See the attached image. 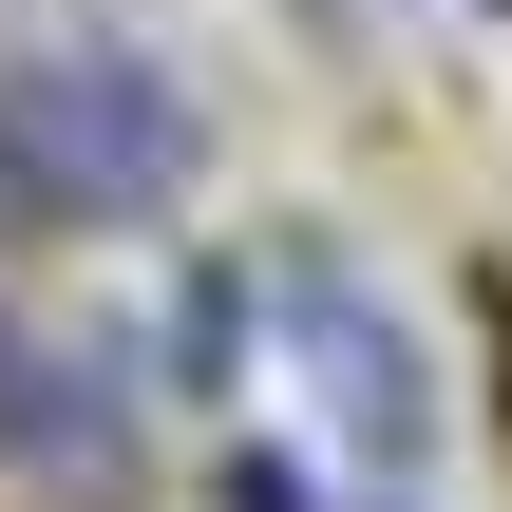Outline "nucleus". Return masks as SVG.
Listing matches in <instances>:
<instances>
[{
  "instance_id": "obj_1",
  "label": "nucleus",
  "mask_w": 512,
  "mask_h": 512,
  "mask_svg": "<svg viewBox=\"0 0 512 512\" xmlns=\"http://www.w3.org/2000/svg\"><path fill=\"white\" fill-rule=\"evenodd\" d=\"M190 190V95L133 76L114 38L0 76V209H171Z\"/></svg>"
},
{
  "instance_id": "obj_2",
  "label": "nucleus",
  "mask_w": 512,
  "mask_h": 512,
  "mask_svg": "<svg viewBox=\"0 0 512 512\" xmlns=\"http://www.w3.org/2000/svg\"><path fill=\"white\" fill-rule=\"evenodd\" d=\"M0 475H19L38 512H114L133 494V380H114L95 342L0 323Z\"/></svg>"
},
{
  "instance_id": "obj_3",
  "label": "nucleus",
  "mask_w": 512,
  "mask_h": 512,
  "mask_svg": "<svg viewBox=\"0 0 512 512\" xmlns=\"http://www.w3.org/2000/svg\"><path fill=\"white\" fill-rule=\"evenodd\" d=\"M304 342H323V399H342L361 437H418V361H399V323H380L361 285H323V266H304Z\"/></svg>"
},
{
  "instance_id": "obj_4",
  "label": "nucleus",
  "mask_w": 512,
  "mask_h": 512,
  "mask_svg": "<svg viewBox=\"0 0 512 512\" xmlns=\"http://www.w3.org/2000/svg\"><path fill=\"white\" fill-rule=\"evenodd\" d=\"M228 512H323V494H304V456H228Z\"/></svg>"
}]
</instances>
